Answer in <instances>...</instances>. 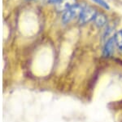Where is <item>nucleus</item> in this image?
Segmentation results:
<instances>
[{
    "instance_id": "1",
    "label": "nucleus",
    "mask_w": 122,
    "mask_h": 122,
    "mask_svg": "<svg viewBox=\"0 0 122 122\" xmlns=\"http://www.w3.org/2000/svg\"><path fill=\"white\" fill-rule=\"evenodd\" d=\"M85 6L81 4H76L73 7H72L71 8L64 12V15H63V22L64 23H68L69 21H72L74 17L80 16L81 13L82 12V11L85 8Z\"/></svg>"
},
{
    "instance_id": "2",
    "label": "nucleus",
    "mask_w": 122,
    "mask_h": 122,
    "mask_svg": "<svg viewBox=\"0 0 122 122\" xmlns=\"http://www.w3.org/2000/svg\"><path fill=\"white\" fill-rule=\"evenodd\" d=\"M96 15V11L95 9H94L93 7H85L84 10L82 11V12L80 15V19L79 22L81 24H86V23L89 22V21H92L93 19L95 18Z\"/></svg>"
},
{
    "instance_id": "3",
    "label": "nucleus",
    "mask_w": 122,
    "mask_h": 122,
    "mask_svg": "<svg viewBox=\"0 0 122 122\" xmlns=\"http://www.w3.org/2000/svg\"><path fill=\"white\" fill-rule=\"evenodd\" d=\"M76 0H61L57 4V10L60 12H65L76 5Z\"/></svg>"
},
{
    "instance_id": "4",
    "label": "nucleus",
    "mask_w": 122,
    "mask_h": 122,
    "mask_svg": "<svg viewBox=\"0 0 122 122\" xmlns=\"http://www.w3.org/2000/svg\"><path fill=\"white\" fill-rule=\"evenodd\" d=\"M115 44H116L115 38H111L107 43H106L105 46H104V48H103L104 56L110 57L112 55L114 49H115Z\"/></svg>"
},
{
    "instance_id": "5",
    "label": "nucleus",
    "mask_w": 122,
    "mask_h": 122,
    "mask_svg": "<svg viewBox=\"0 0 122 122\" xmlns=\"http://www.w3.org/2000/svg\"><path fill=\"white\" fill-rule=\"evenodd\" d=\"M94 21L98 26H103L107 21V19H106L105 16L103 14H97L94 18Z\"/></svg>"
},
{
    "instance_id": "6",
    "label": "nucleus",
    "mask_w": 122,
    "mask_h": 122,
    "mask_svg": "<svg viewBox=\"0 0 122 122\" xmlns=\"http://www.w3.org/2000/svg\"><path fill=\"white\" fill-rule=\"evenodd\" d=\"M114 38H115L116 44L117 45L118 48L122 51V30L117 32V34L116 35Z\"/></svg>"
},
{
    "instance_id": "7",
    "label": "nucleus",
    "mask_w": 122,
    "mask_h": 122,
    "mask_svg": "<svg viewBox=\"0 0 122 122\" xmlns=\"http://www.w3.org/2000/svg\"><path fill=\"white\" fill-rule=\"evenodd\" d=\"M92 1H94V3H96L97 4L102 6V7H104L105 9H110L109 5H108L104 0H92Z\"/></svg>"
},
{
    "instance_id": "8",
    "label": "nucleus",
    "mask_w": 122,
    "mask_h": 122,
    "mask_svg": "<svg viewBox=\"0 0 122 122\" xmlns=\"http://www.w3.org/2000/svg\"><path fill=\"white\" fill-rule=\"evenodd\" d=\"M61 0H48V3H60Z\"/></svg>"
}]
</instances>
